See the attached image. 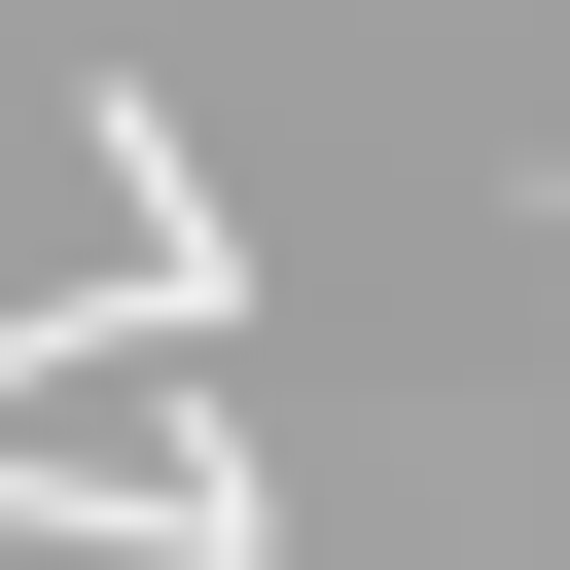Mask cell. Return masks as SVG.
<instances>
[{"mask_svg":"<svg viewBox=\"0 0 570 570\" xmlns=\"http://www.w3.org/2000/svg\"><path fill=\"white\" fill-rule=\"evenodd\" d=\"M71 142H107V249H142V356H214V321H249V214H214V142H178L142 71H107Z\"/></svg>","mask_w":570,"mask_h":570,"instance_id":"cell-1","label":"cell"}]
</instances>
